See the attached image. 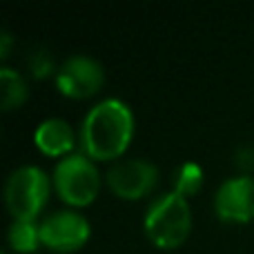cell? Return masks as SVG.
<instances>
[{
	"label": "cell",
	"instance_id": "cell-1",
	"mask_svg": "<svg viewBox=\"0 0 254 254\" xmlns=\"http://www.w3.org/2000/svg\"><path fill=\"white\" fill-rule=\"evenodd\" d=\"M131 129L134 119L129 105L112 96L89 107L80 125V140L89 156L112 158L127 147Z\"/></svg>",
	"mask_w": 254,
	"mask_h": 254
},
{
	"label": "cell",
	"instance_id": "cell-2",
	"mask_svg": "<svg viewBox=\"0 0 254 254\" xmlns=\"http://www.w3.org/2000/svg\"><path fill=\"white\" fill-rule=\"evenodd\" d=\"M192 214L190 203L183 194L165 192L149 203L143 219V228L147 237L161 248H174L188 237Z\"/></svg>",
	"mask_w": 254,
	"mask_h": 254
},
{
	"label": "cell",
	"instance_id": "cell-3",
	"mask_svg": "<svg viewBox=\"0 0 254 254\" xmlns=\"http://www.w3.org/2000/svg\"><path fill=\"white\" fill-rule=\"evenodd\" d=\"M49 179L36 165H18L9 174L4 198L13 219H36L38 210L47 201Z\"/></svg>",
	"mask_w": 254,
	"mask_h": 254
},
{
	"label": "cell",
	"instance_id": "cell-4",
	"mask_svg": "<svg viewBox=\"0 0 254 254\" xmlns=\"http://www.w3.org/2000/svg\"><path fill=\"white\" fill-rule=\"evenodd\" d=\"M56 192L71 205H85L98 192V170L85 154H65L54 167Z\"/></svg>",
	"mask_w": 254,
	"mask_h": 254
},
{
	"label": "cell",
	"instance_id": "cell-5",
	"mask_svg": "<svg viewBox=\"0 0 254 254\" xmlns=\"http://www.w3.org/2000/svg\"><path fill=\"white\" fill-rule=\"evenodd\" d=\"M105 80L103 65L87 54H71L56 71V85L67 96L83 98L94 94Z\"/></svg>",
	"mask_w": 254,
	"mask_h": 254
},
{
	"label": "cell",
	"instance_id": "cell-6",
	"mask_svg": "<svg viewBox=\"0 0 254 254\" xmlns=\"http://www.w3.org/2000/svg\"><path fill=\"white\" fill-rule=\"evenodd\" d=\"M89 239V221L74 210H58L40 221V241L54 250H76Z\"/></svg>",
	"mask_w": 254,
	"mask_h": 254
},
{
	"label": "cell",
	"instance_id": "cell-7",
	"mask_svg": "<svg viewBox=\"0 0 254 254\" xmlns=\"http://www.w3.org/2000/svg\"><path fill=\"white\" fill-rule=\"evenodd\" d=\"M107 183L119 196L138 198L156 183V165L147 158H121L107 170Z\"/></svg>",
	"mask_w": 254,
	"mask_h": 254
},
{
	"label": "cell",
	"instance_id": "cell-8",
	"mask_svg": "<svg viewBox=\"0 0 254 254\" xmlns=\"http://www.w3.org/2000/svg\"><path fill=\"white\" fill-rule=\"evenodd\" d=\"M214 210L223 221H250L254 216V179L232 176L219 185L214 196Z\"/></svg>",
	"mask_w": 254,
	"mask_h": 254
},
{
	"label": "cell",
	"instance_id": "cell-9",
	"mask_svg": "<svg viewBox=\"0 0 254 254\" xmlns=\"http://www.w3.org/2000/svg\"><path fill=\"white\" fill-rule=\"evenodd\" d=\"M34 140L47 154H65L74 145V129L65 119L49 116L36 127Z\"/></svg>",
	"mask_w": 254,
	"mask_h": 254
},
{
	"label": "cell",
	"instance_id": "cell-10",
	"mask_svg": "<svg viewBox=\"0 0 254 254\" xmlns=\"http://www.w3.org/2000/svg\"><path fill=\"white\" fill-rule=\"evenodd\" d=\"M9 243L18 252H31L40 243V223L34 219H13L9 225Z\"/></svg>",
	"mask_w": 254,
	"mask_h": 254
},
{
	"label": "cell",
	"instance_id": "cell-11",
	"mask_svg": "<svg viewBox=\"0 0 254 254\" xmlns=\"http://www.w3.org/2000/svg\"><path fill=\"white\" fill-rule=\"evenodd\" d=\"M0 87H2V107L4 110H11V107L20 105L27 96V85H25V80H22V76L7 65L0 67Z\"/></svg>",
	"mask_w": 254,
	"mask_h": 254
},
{
	"label": "cell",
	"instance_id": "cell-12",
	"mask_svg": "<svg viewBox=\"0 0 254 254\" xmlns=\"http://www.w3.org/2000/svg\"><path fill=\"white\" fill-rule=\"evenodd\" d=\"M201 183H203V167L198 165V163L185 161V163H181V167H176V172H174V192L188 196V194L196 192V190L201 188Z\"/></svg>",
	"mask_w": 254,
	"mask_h": 254
},
{
	"label": "cell",
	"instance_id": "cell-13",
	"mask_svg": "<svg viewBox=\"0 0 254 254\" xmlns=\"http://www.w3.org/2000/svg\"><path fill=\"white\" fill-rule=\"evenodd\" d=\"M27 65H29L34 76H47L49 71L54 69V58L47 49L36 47V49H31L29 56H27Z\"/></svg>",
	"mask_w": 254,
	"mask_h": 254
},
{
	"label": "cell",
	"instance_id": "cell-14",
	"mask_svg": "<svg viewBox=\"0 0 254 254\" xmlns=\"http://www.w3.org/2000/svg\"><path fill=\"white\" fill-rule=\"evenodd\" d=\"M9 45H11V34H9L7 29H2V31H0V56H2V58H7Z\"/></svg>",
	"mask_w": 254,
	"mask_h": 254
},
{
	"label": "cell",
	"instance_id": "cell-15",
	"mask_svg": "<svg viewBox=\"0 0 254 254\" xmlns=\"http://www.w3.org/2000/svg\"><path fill=\"white\" fill-rule=\"evenodd\" d=\"M2 254H4V252H2Z\"/></svg>",
	"mask_w": 254,
	"mask_h": 254
}]
</instances>
